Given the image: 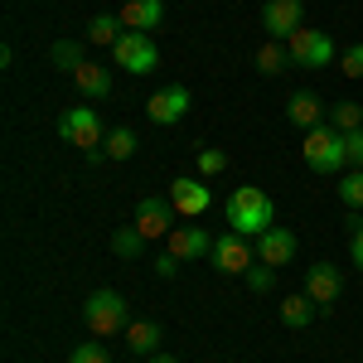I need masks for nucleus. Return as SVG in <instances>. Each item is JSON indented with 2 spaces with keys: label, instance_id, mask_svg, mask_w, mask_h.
Returning <instances> with one entry per match:
<instances>
[{
  "label": "nucleus",
  "instance_id": "obj_16",
  "mask_svg": "<svg viewBox=\"0 0 363 363\" xmlns=\"http://www.w3.org/2000/svg\"><path fill=\"white\" fill-rule=\"evenodd\" d=\"M73 87L92 102H102V97H112V73L102 63H83V68H73Z\"/></svg>",
  "mask_w": 363,
  "mask_h": 363
},
{
  "label": "nucleus",
  "instance_id": "obj_4",
  "mask_svg": "<svg viewBox=\"0 0 363 363\" xmlns=\"http://www.w3.org/2000/svg\"><path fill=\"white\" fill-rule=\"evenodd\" d=\"M83 320L97 339H107V335H116V330H126V301H121L116 291H92L87 306H83Z\"/></svg>",
  "mask_w": 363,
  "mask_h": 363
},
{
  "label": "nucleus",
  "instance_id": "obj_34",
  "mask_svg": "<svg viewBox=\"0 0 363 363\" xmlns=\"http://www.w3.org/2000/svg\"><path fill=\"white\" fill-rule=\"evenodd\" d=\"M150 363H174V359H165V354H155V359H150Z\"/></svg>",
  "mask_w": 363,
  "mask_h": 363
},
{
  "label": "nucleus",
  "instance_id": "obj_11",
  "mask_svg": "<svg viewBox=\"0 0 363 363\" xmlns=\"http://www.w3.org/2000/svg\"><path fill=\"white\" fill-rule=\"evenodd\" d=\"M189 87L184 83H169V87H160L150 102H145V116L155 121V126H174V121H184V112H189Z\"/></svg>",
  "mask_w": 363,
  "mask_h": 363
},
{
  "label": "nucleus",
  "instance_id": "obj_18",
  "mask_svg": "<svg viewBox=\"0 0 363 363\" xmlns=\"http://www.w3.org/2000/svg\"><path fill=\"white\" fill-rule=\"evenodd\" d=\"M315 301H310V296H286V301H281V325H286V330H306L310 320H315Z\"/></svg>",
  "mask_w": 363,
  "mask_h": 363
},
{
  "label": "nucleus",
  "instance_id": "obj_2",
  "mask_svg": "<svg viewBox=\"0 0 363 363\" xmlns=\"http://www.w3.org/2000/svg\"><path fill=\"white\" fill-rule=\"evenodd\" d=\"M301 160H306V169H315V174H339V169L349 165L344 136H339V131L330 126V121L310 126L306 136H301Z\"/></svg>",
  "mask_w": 363,
  "mask_h": 363
},
{
  "label": "nucleus",
  "instance_id": "obj_17",
  "mask_svg": "<svg viewBox=\"0 0 363 363\" xmlns=\"http://www.w3.org/2000/svg\"><path fill=\"white\" fill-rule=\"evenodd\" d=\"M286 121H291V126H301V131L320 126V121H325V107H320V97H315V92H296V97L286 102Z\"/></svg>",
  "mask_w": 363,
  "mask_h": 363
},
{
  "label": "nucleus",
  "instance_id": "obj_21",
  "mask_svg": "<svg viewBox=\"0 0 363 363\" xmlns=\"http://www.w3.org/2000/svg\"><path fill=\"white\" fill-rule=\"evenodd\" d=\"M126 344H131V354H155L160 349V325H150V320L126 325Z\"/></svg>",
  "mask_w": 363,
  "mask_h": 363
},
{
  "label": "nucleus",
  "instance_id": "obj_30",
  "mask_svg": "<svg viewBox=\"0 0 363 363\" xmlns=\"http://www.w3.org/2000/svg\"><path fill=\"white\" fill-rule=\"evenodd\" d=\"M223 169H228L223 150H199V174H223Z\"/></svg>",
  "mask_w": 363,
  "mask_h": 363
},
{
  "label": "nucleus",
  "instance_id": "obj_8",
  "mask_svg": "<svg viewBox=\"0 0 363 363\" xmlns=\"http://www.w3.org/2000/svg\"><path fill=\"white\" fill-rule=\"evenodd\" d=\"M145 238V242H155V238H169L174 233V203L169 199H155V194H145L136 203V223H131Z\"/></svg>",
  "mask_w": 363,
  "mask_h": 363
},
{
  "label": "nucleus",
  "instance_id": "obj_10",
  "mask_svg": "<svg viewBox=\"0 0 363 363\" xmlns=\"http://www.w3.org/2000/svg\"><path fill=\"white\" fill-rule=\"evenodd\" d=\"M252 247H257V262H267V267H286V262H296V252H301V238L291 233V228H267L262 238H252Z\"/></svg>",
  "mask_w": 363,
  "mask_h": 363
},
{
  "label": "nucleus",
  "instance_id": "obj_24",
  "mask_svg": "<svg viewBox=\"0 0 363 363\" xmlns=\"http://www.w3.org/2000/svg\"><path fill=\"white\" fill-rule=\"evenodd\" d=\"M131 155H136V131L131 126L107 131V160H131Z\"/></svg>",
  "mask_w": 363,
  "mask_h": 363
},
{
  "label": "nucleus",
  "instance_id": "obj_33",
  "mask_svg": "<svg viewBox=\"0 0 363 363\" xmlns=\"http://www.w3.org/2000/svg\"><path fill=\"white\" fill-rule=\"evenodd\" d=\"M174 267H179V257H169V252L155 257V272H160V277H174Z\"/></svg>",
  "mask_w": 363,
  "mask_h": 363
},
{
  "label": "nucleus",
  "instance_id": "obj_31",
  "mask_svg": "<svg viewBox=\"0 0 363 363\" xmlns=\"http://www.w3.org/2000/svg\"><path fill=\"white\" fill-rule=\"evenodd\" d=\"M349 257H354V267L363 272V223L359 218H349Z\"/></svg>",
  "mask_w": 363,
  "mask_h": 363
},
{
  "label": "nucleus",
  "instance_id": "obj_19",
  "mask_svg": "<svg viewBox=\"0 0 363 363\" xmlns=\"http://www.w3.org/2000/svg\"><path fill=\"white\" fill-rule=\"evenodd\" d=\"M121 34H126L121 15H92L87 20V44H116Z\"/></svg>",
  "mask_w": 363,
  "mask_h": 363
},
{
  "label": "nucleus",
  "instance_id": "obj_22",
  "mask_svg": "<svg viewBox=\"0 0 363 363\" xmlns=\"http://www.w3.org/2000/svg\"><path fill=\"white\" fill-rule=\"evenodd\" d=\"M286 63H291V54H286V44H281V39H267V44L257 49V68H262L267 78H277Z\"/></svg>",
  "mask_w": 363,
  "mask_h": 363
},
{
  "label": "nucleus",
  "instance_id": "obj_9",
  "mask_svg": "<svg viewBox=\"0 0 363 363\" xmlns=\"http://www.w3.org/2000/svg\"><path fill=\"white\" fill-rule=\"evenodd\" d=\"M306 25V5L301 0H267L262 5V29H267V39H291L296 29Z\"/></svg>",
  "mask_w": 363,
  "mask_h": 363
},
{
  "label": "nucleus",
  "instance_id": "obj_14",
  "mask_svg": "<svg viewBox=\"0 0 363 363\" xmlns=\"http://www.w3.org/2000/svg\"><path fill=\"white\" fill-rule=\"evenodd\" d=\"M165 252L179 257V262H199V257L213 252V238H208L203 228H174V233L165 238Z\"/></svg>",
  "mask_w": 363,
  "mask_h": 363
},
{
  "label": "nucleus",
  "instance_id": "obj_26",
  "mask_svg": "<svg viewBox=\"0 0 363 363\" xmlns=\"http://www.w3.org/2000/svg\"><path fill=\"white\" fill-rule=\"evenodd\" d=\"M242 281H247L257 296H267V291L277 286V267H267V262H252L247 272H242Z\"/></svg>",
  "mask_w": 363,
  "mask_h": 363
},
{
  "label": "nucleus",
  "instance_id": "obj_3",
  "mask_svg": "<svg viewBox=\"0 0 363 363\" xmlns=\"http://www.w3.org/2000/svg\"><path fill=\"white\" fill-rule=\"evenodd\" d=\"M112 58H116V68H126V73L145 78V73H155V63H160V49H155V39H150V34H140V29H126V34H121V39L112 44Z\"/></svg>",
  "mask_w": 363,
  "mask_h": 363
},
{
  "label": "nucleus",
  "instance_id": "obj_32",
  "mask_svg": "<svg viewBox=\"0 0 363 363\" xmlns=\"http://www.w3.org/2000/svg\"><path fill=\"white\" fill-rule=\"evenodd\" d=\"M344 150H349V165H363V131H349L344 136Z\"/></svg>",
  "mask_w": 363,
  "mask_h": 363
},
{
  "label": "nucleus",
  "instance_id": "obj_29",
  "mask_svg": "<svg viewBox=\"0 0 363 363\" xmlns=\"http://www.w3.org/2000/svg\"><path fill=\"white\" fill-rule=\"evenodd\" d=\"M68 363H112V354H107L102 344H78V349L68 354Z\"/></svg>",
  "mask_w": 363,
  "mask_h": 363
},
{
  "label": "nucleus",
  "instance_id": "obj_25",
  "mask_svg": "<svg viewBox=\"0 0 363 363\" xmlns=\"http://www.w3.org/2000/svg\"><path fill=\"white\" fill-rule=\"evenodd\" d=\"M49 54H54L58 68H83V63H87V58H83V44H78V39H58Z\"/></svg>",
  "mask_w": 363,
  "mask_h": 363
},
{
  "label": "nucleus",
  "instance_id": "obj_15",
  "mask_svg": "<svg viewBox=\"0 0 363 363\" xmlns=\"http://www.w3.org/2000/svg\"><path fill=\"white\" fill-rule=\"evenodd\" d=\"M116 15H121V25H126V29H140V34H150V29L165 20V5H160V0H126Z\"/></svg>",
  "mask_w": 363,
  "mask_h": 363
},
{
  "label": "nucleus",
  "instance_id": "obj_5",
  "mask_svg": "<svg viewBox=\"0 0 363 363\" xmlns=\"http://www.w3.org/2000/svg\"><path fill=\"white\" fill-rule=\"evenodd\" d=\"M286 54L296 68H330L335 63V39L330 34H320V29H296L291 39H286Z\"/></svg>",
  "mask_w": 363,
  "mask_h": 363
},
{
  "label": "nucleus",
  "instance_id": "obj_6",
  "mask_svg": "<svg viewBox=\"0 0 363 363\" xmlns=\"http://www.w3.org/2000/svg\"><path fill=\"white\" fill-rule=\"evenodd\" d=\"M58 136L68 145H78V150H97L102 145V116H97V107H68L58 116Z\"/></svg>",
  "mask_w": 363,
  "mask_h": 363
},
{
  "label": "nucleus",
  "instance_id": "obj_12",
  "mask_svg": "<svg viewBox=\"0 0 363 363\" xmlns=\"http://www.w3.org/2000/svg\"><path fill=\"white\" fill-rule=\"evenodd\" d=\"M306 296H310V301H315L320 310L335 306L339 296H344V277H339L335 262H315V267L306 272Z\"/></svg>",
  "mask_w": 363,
  "mask_h": 363
},
{
  "label": "nucleus",
  "instance_id": "obj_28",
  "mask_svg": "<svg viewBox=\"0 0 363 363\" xmlns=\"http://www.w3.org/2000/svg\"><path fill=\"white\" fill-rule=\"evenodd\" d=\"M339 73H344V78H363V44H354V49L339 54Z\"/></svg>",
  "mask_w": 363,
  "mask_h": 363
},
{
  "label": "nucleus",
  "instance_id": "obj_7",
  "mask_svg": "<svg viewBox=\"0 0 363 363\" xmlns=\"http://www.w3.org/2000/svg\"><path fill=\"white\" fill-rule=\"evenodd\" d=\"M208 262H213L223 277H242L252 262H257V247H252L242 233H233V228H228L223 238H213V252H208Z\"/></svg>",
  "mask_w": 363,
  "mask_h": 363
},
{
  "label": "nucleus",
  "instance_id": "obj_13",
  "mask_svg": "<svg viewBox=\"0 0 363 363\" xmlns=\"http://www.w3.org/2000/svg\"><path fill=\"white\" fill-rule=\"evenodd\" d=\"M169 203H174V213H184V218H199V213H208V184H199V179H174L169 184Z\"/></svg>",
  "mask_w": 363,
  "mask_h": 363
},
{
  "label": "nucleus",
  "instance_id": "obj_27",
  "mask_svg": "<svg viewBox=\"0 0 363 363\" xmlns=\"http://www.w3.org/2000/svg\"><path fill=\"white\" fill-rule=\"evenodd\" d=\"M112 252L116 257H140V252H145V238H140L136 228H121V233L112 238Z\"/></svg>",
  "mask_w": 363,
  "mask_h": 363
},
{
  "label": "nucleus",
  "instance_id": "obj_20",
  "mask_svg": "<svg viewBox=\"0 0 363 363\" xmlns=\"http://www.w3.org/2000/svg\"><path fill=\"white\" fill-rule=\"evenodd\" d=\"M330 126H335L339 136L363 131V102H335V107H330Z\"/></svg>",
  "mask_w": 363,
  "mask_h": 363
},
{
  "label": "nucleus",
  "instance_id": "obj_23",
  "mask_svg": "<svg viewBox=\"0 0 363 363\" xmlns=\"http://www.w3.org/2000/svg\"><path fill=\"white\" fill-rule=\"evenodd\" d=\"M339 203L344 208H363V165L339 174Z\"/></svg>",
  "mask_w": 363,
  "mask_h": 363
},
{
  "label": "nucleus",
  "instance_id": "obj_1",
  "mask_svg": "<svg viewBox=\"0 0 363 363\" xmlns=\"http://www.w3.org/2000/svg\"><path fill=\"white\" fill-rule=\"evenodd\" d=\"M223 218L233 233H242V238H262L267 228L277 223V208H272V199L262 194L257 184H238L223 203Z\"/></svg>",
  "mask_w": 363,
  "mask_h": 363
}]
</instances>
